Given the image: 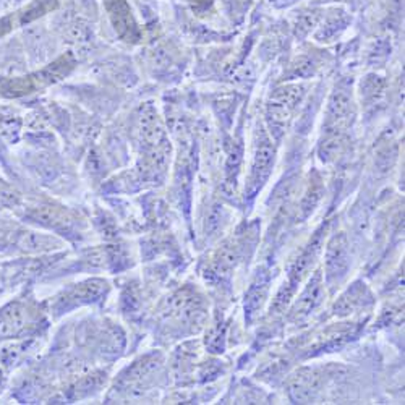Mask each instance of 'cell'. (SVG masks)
Masks as SVG:
<instances>
[{
    "label": "cell",
    "mask_w": 405,
    "mask_h": 405,
    "mask_svg": "<svg viewBox=\"0 0 405 405\" xmlns=\"http://www.w3.org/2000/svg\"><path fill=\"white\" fill-rule=\"evenodd\" d=\"M349 269L347 242L344 235H336L331 238L326 248V281L331 284L341 281Z\"/></svg>",
    "instance_id": "1"
},
{
    "label": "cell",
    "mask_w": 405,
    "mask_h": 405,
    "mask_svg": "<svg viewBox=\"0 0 405 405\" xmlns=\"http://www.w3.org/2000/svg\"><path fill=\"white\" fill-rule=\"evenodd\" d=\"M324 295V282L321 273H316L310 279L308 286L300 295L297 302H295L292 312H290V319L292 321H298V319L307 318L310 313H313V310L321 303Z\"/></svg>",
    "instance_id": "2"
},
{
    "label": "cell",
    "mask_w": 405,
    "mask_h": 405,
    "mask_svg": "<svg viewBox=\"0 0 405 405\" xmlns=\"http://www.w3.org/2000/svg\"><path fill=\"white\" fill-rule=\"evenodd\" d=\"M273 156H274L273 149L269 148L268 144H263V146L258 149L257 158H254L253 171H252V185L254 188L261 187L264 178H266L269 167H271V162H273Z\"/></svg>",
    "instance_id": "3"
},
{
    "label": "cell",
    "mask_w": 405,
    "mask_h": 405,
    "mask_svg": "<svg viewBox=\"0 0 405 405\" xmlns=\"http://www.w3.org/2000/svg\"><path fill=\"white\" fill-rule=\"evenodd\" d=\"M268 293V279L263 276V274H258L254 277V281L252 282V287L248 290L247 295V302H245V310L248 308V312H245L252 318V314L257 312L258 308H261V305L264 300H266Z\"/></svg>",
    "instance_id": "4"
},
{
    "label": "cell",
    "mask_w": 405,
    "mask_h": 405,
    "mask_svg": "<svg viewBox=\"0 0 405 405\" xmlns=\"http://www.w3.org/2000/svg\"><path fill=\"white\" fill-rule=\"evenodd\" d=\"M365 295H368L367 289H365L362 284H355V287L349 289L347 293H344L339 303H336L334 307V313L336 314H347L352 313V310H355L357 305H365V302H368V298H365Z\"/></svg>",
    "instance_id": "5"
}]
</instances>
